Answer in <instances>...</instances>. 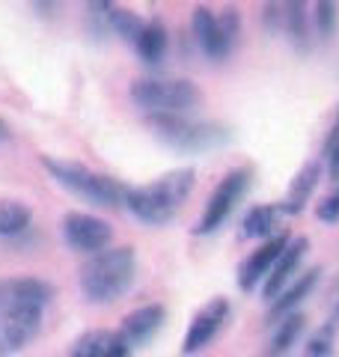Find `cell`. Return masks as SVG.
<instances>
[{
  "label": "cell",
  "instance_id": "cell-1",
  "mask_svg": "<svg viewBox=\"0 0 339 357\" xmlns=\"http://www.w3.org/2000/svg\"><path fill=\"white\" fill-rule=\"evenodd\" d=\"M197 188V170L194 167H182V170H170L158 176L149 185L128 188L126 194V208L131 211L140 223L149 227H164L176 218L185 199L194 194Z\"/></svg>",
  "mask_w": 339,
  "mask_h": 357
},
{
  "label": "cell",
  "instance_id": "cell-2",
  "mask_svg": "<svg viewBox=\"0 0 339 357\" xmlns=\"http://www.w3.org/2000/svg\"><path fill=\"white\" fill-rule=\"evenodd\" d=\"M134 280H137V250L119 244L89 256L81 268L77 286L86 304H113L134 286Z\"/></svg>",
  "mask_w": 339,
  "mask_h": 357
},
{
  "label": "cell",
  "instance_id": "cell-3",
  "mask_svg": "<svg viewBox=\"0 0 339 357\" xmlns=\"http://www.w3.org/2000/svg\"><path fill=\"white\" fill-rule=\"evenodd\" d=\"M42 167L51 173V178L69 194L86 199L89 206L98 208H119L126 206L128 188L107 173H96L86 164H77L69 158H54V155H42Z\"/></svg>",
  "mask_w": 339,
  "mask_h": 357
},
{
  "label": "cell",
  "instance_id": "cell-4",
  "mask_svg": "<svg viewBox=\"0 0 339 357\" xmlns=\"http://www.w3.org/2000/svg\"><path fill=\"white\" fill-rule=\"evenodd\" d=\"M128 98L140 110H146V116H188L202 102V93L188 77H137L128 86Z\"/></svg>",
  "mask_w": 339,
  "mask_h": 357
},
{
  "label": "cell",
  "instance_id": "cell-5",
  "mask_svg": "<svg viewBox=\"0 0 339 357\" xmlns=\"http://www.w3.org/2000/svg\"><path fill=\"white\" fill-rule=\"evenodd\" d=\"M149 128L158 140H164L167 146L182 149V152H206L218 149L229 140V128L220 122H197L188 116H170V114H152L146 116Z\"/></svg>",
  "mask_w": 339,
  "mask_h": 357
},
{
  "label": "cell",
  "instance_id": "cell-6",
  "mask_svg": "<svg viewBox=\"0 0 339 357\" xmlns=\"http://www.w3.org/2000/svg\"><path fill=\"white\" fill-rule=\"evenodd\" d=\"M190 30H194L197 48L209 60H226L239 42L241 15L239 9H223L220 15H214L209 6H197L190 15Z\"/></svg>",
  "mask_w": 339,
  "mask_h": 357
},
{
  "label": "cell",
  "instance_id": "cell-7",
  "mask_svg": "<svg viewBox=\"0 0 339 357\" xmlns=\"http://www.w3.org/2000/svg\"><path fill=\"white\" fill-rule=\"evenodd\" d=\"M250 182H253L250 164H241V167H235V170L226 173L218 182V188H214V194L209 197L206 208H202V215L194 227V236H214V232L232 218V211L239 208L244 194L250 191Z\"/></svg>",
  "mask_w": 339,
  "mask_h": 357
},
{
  "label": "cell",
  "instance_id": "cell-8",
  "mask_svg": "<svg viewBox=\"0 0 339 357\" xmlns=\"http://www.w3.org/2000/svg\"><path fill=\"white\" fill-rule=\"evenodd\" d=\"M60 236H63V241L69 244L75 253L96 256V253L110 248L113 227L105 218H98V215L69 211V215H63V220H60Z\"/></svg>",
  "mask_w": 339,
  "mask_h": 357
},
{
  "label": "cell",
  "instance_id": "cell-9",
  "mask_svg": "<svg viewBox=\"0 0 339 357\" xmlns=\"http://www.w3.org/2000/svg\"><path fill=\"white\" fill-rule=\"evenodd\" d=\"M54 301V286L39 277H6L0 280V316L3 312H45Z\"/></svg>",
  "mask_w": 339,
  "mask_h": 357
},
{
  "label": "cell",
  "instance_id": "cell-10",
  "mask_svg": "<svg viewBox=\"0 0 339 357\" xmlns=\"http://www.w3.org/2000/svg\"><path fill=\"white\" fill-rule=\"evenodd\" d=\"M229 316H232V304L226 298H211L206 307H199L182 340V354H199L202 349H209L214 337L223 331V325L229 321Z\"/></svg>",
  "mask_w": 339,
  "mask_h": 357
},
{
  "label": "cell",
  "instance_id": "cell-11",
  "mask_svg": "<svg viewBox=\"0 0 339 357\" xmlns=\"http://www.w3.org/2000/svg\"><path fill=\"white\" fill-rule=\"evenodd\" d=\"M289 241H292L289 232H277L274 238H265L250 256H247V259L239 265V289L241 292H253L256 286L265 283V277L271 274V268L277 265L280 253L286 250Z\"/></svg>",
  "mask_w": 339,
  "mask_h": 357
},
{
  "label": "cell",
  "instance_id": "cell-12",
  "mask_svg": "<svg viewBox=\"0 0 339 357\" xmlns=\"http://www.w3.org/2000/svg\"><path fill=\"white\" fill-rule=\"evenodd\" d=\"M45 312H3L0 316V357L24 351L39 337Z\"/></svg>",
  "mask_w": 339,
  "mask_h": 357
},
{
  "label": "cell",
  "instance_id": "cell-13",
  "mask_svg": "<svg viewBox=\"0 0 339 357\" xmlns=\"http://www.w3.org/2000/svg\"><path fill=\"white\" fill-rule=\"evenodd\" d=\"M307 250H310V238H292L289 244H286V250L280 253V259H277V265L271 268V274L265 277V283H262V295H265V301L271 304L282 289H286L292 280H295V274H298V268H301V259L307 256Z\"/></svg>",
  "mask_w": 339,
  "mask_h": 357
},
{
  "label": "cell",
  "instance_id": "cell-14",
  "mask_svg": "<svg viewBox=\"0 0 339 357\" xmlns=\"http://www.w3.org/2000/svg\"><path fill=\"white\" fill-rule=\"evenodd\" d=\"M167 321V310L161 304H146V307H137L134 312H128L126 319H122V337L131 349H137V345H146L158 331L164 328Z\"/></svg>",
  "mask_w": 339,
  "mask_h": 357
},
{
  "label": "cell",
  "instance_id": "cell-15",
  "mask_svg": "<svg viewBox=\"0 0 339 357\" xmlns=\"http://www.w3.org/2000/svg\"><path fill=\"white\" fill-rule=\"evenodd\" d=\"M319 277H322V268H307L303 274H298L295 280H292V283L268 304V319L277 321V319H282V316H289V312H298V307L312 295V289L319 286Z\"/></svg>",
  "mask_w": 339,
  "mask_h": 357
},
{
  "label": "cell",
  "instance_id": "cell-16",
  "mask_svg": "<svg viewBox=\"0 0 339 357\" xmlns=\"http://www.w3.org/2000/svg\"><path fill=\"white\" fill-rule=\"evenodd\" d=\"M322 176H324L322 161H307V164L301 167L298 176L292 178L286 199L280 203L282 211H286V218H295V215H301V211L307 208L310 197L315 194V188H319V182H322Z\"/></svg>",
  "mask_w": 339,
  "mask_h": 357
},
{
  "label": "cell",
  "instance_id": "cell-17",
  "mask_svg": "<svg viewBox=\"0 0 339 357\" xmlns=\"http://www.w3.org/2000/svg\"><path fill=\"white\" fill-rule=\"evenodd\" d=\"M286 220V211L280 203H265L253 206L241 220V236L244 238H274L280 229V223Z\"/></svg>",
  "mask_w": 339,
  "mask_h": 357
},
{
  "label": "cell",
  "instance_id": "cell-18",
  "mask_svg": "<svg viewBox=\"0 0 339 357\" xmlns=\"http://www.w3.org/2000/svg\"><path fill=\"white\" fill-rule=\"evenodd\" d=\"M303 331H307L303 312H289V316L277 319V328L271 333V342H268V357H286L301 342Z\"/></svg>",
  "mask_w": 339,
  "mask_h": 357
},
{
  "label": "cell",
  "instance_id": "cell-19",
  "mask_svg": "<svg viewBox=\"0 0 339 357\" xmlns=\"http://www.w3.org/2000/svg\"><path fill=\"white\" fill-rule=\"evenodd\" d=\"M167 48H170V36H167V27L161 24L158 18H149L146 27L140 33V39L134 42V51L146 66H158L167 57Z\"/></svg>",
  "mask_w": 339,
  "mask_h": 357
},
{
  "label": "cell",
  "instance_id": "cell-20",
  "mask_svg": "<svg viewBox=\"0 0 339 357\" xmlns=\"http://www.w3.org/2000/svg\"><path fill=\"white\" fill-rule=\"evenodd\" d=\"M282 3V27H286L289 39L298 45V48H307L310 45V15L312 0H280Z\"/></svg>",
  "mask_w": 339,
  "mask_h": 357
},
{
  "label": "cell",
  "instance_id": "cell-21",
  "mask_svg": "<svg viewBox=\"0 0 339 357\" xmlns=\"http://www.w3.org/2000/svg\"><path fill=\"white\" fill-rule=\"evenodd\" d=\"M33 211L21 199H0V238H18L30 229Z\"/></svg>",
  "mask_w": 339,
  "mask_h": 357
},
{
  "label": "cell",
  "instance_id": "cell-22",
  "mask_svg": "<svg viewBox=\"0 0 339 357\" xmlns=\"http://www.w3.org/2000/svg\"><path fill=\"white\" fill-rule=\"evenodd\" d=\"M119 333L110 331H86L84 337H77L69 357H110V351L116 349Z\"/></svg>",
  "mask_w": 339,
  "mask_h": 357
},
{
  "label": "cell",
  "instance_id": "cell-23",
  "mask_svg": "<svg viewBox=\"0 0 339 357\" xmlns=\"http://www.w3.org/2000/svg\"><path fill=\"white\" fill-rule=\"evenodd\" d=\"M146 27V18H140L137 13H131V9H122V6H113L107 13V30H113L122 42H128L134 48V42L140 39V33Z\"/></svg>",
  "mask_w": 339,
  "mask_h": 357
},
{
  "label": "cell",
  "instance_id": "cell-24",
  "mask_svg": "<svg viewBox=\"0 0 339 357\" xmlns=\"http://www.w3.org/2000/svg\"><path fill=\"white\" fill-rule=\"evenodd\" d=\"M312 21L322 39H333L339 27V0H312Z\"/></svg>",
  "mask_w": 339,
  "mask_h": 357
},
{
  "label": "cell",
  "instance_id": "cell-25",
  "mask_svg": "<svg viewBox=\"0 0 339 357\" xmlns=\"http://www.w3.org/2000/svg\"><path fill=\"white\" fill-rule=\"evenodd\" d=\"M336 331L339 328H333L331 321L322 325L307 340V345H303V357H333V351H336Z\"/></svg>",
  "mask_w": 339,
  "mask_h": 357
},
{
  "label": "cell",
  "instance_id": "cell-26",
  "mask_svg": "<svg viewBox=\"0 0 339 357\" xmlns=\"http://www.w3.org/2000/svg\"><path fill=\"white\" fill-rule=\"evenodd\" d=\"M315 218L322 223H339V185L327 194L319 206H315Z\"/></svg>",
  "mask_w": 339,
  "mask_h": 357
},
{
  "label": "cell",
  "instance_id": "cell-27",
  "mask_svg": "<svg viewBox=\"0 0 339 357\" xmlns=\"http://www.w3.org/2000/svg\"><path fill=\"white\" fill-rule=\"evenodd\" d=\"M89 9V21L96 30H107V13L113 9V0H84Z\"/></svg>",
  "mask_w": 339,
  "mask_h": 357
},
{
  "label": "cell",
  "instance_id": "cell-28",
  "mask_svg": "<svg viewBox=\"0 0 339 357\" xmlns=\"http://www.w3.org/2000/svg\"><path fill=\"white\" fill-rule=\"evenodd\" d=\"M265 27L268 30L282 27V3L280 0H268L265 3Z\"/></svg>",
  "mask_w": 339,
  "mask_h": 357
},
{
  "label": "cell",
  "instance_id": "cell-29",
  "mask_svg": "<svg viewBox=\"0 0 339 357\" xmlns=\"http://www.w3.org/2000/svg\"><path fill=\"white\" fill-rule=\"evenodd\" d=\"M324 158H327V178L339 185V140L324 149Z\"/></svg>",
  "mask_w": 339,
  "mask_h": 357
},
{
  "label": "cell",
  "instance_id": "cell-30",
  "mask_svg": "<svg viewBox=\"0 0 339 357\" xmlns=\"http://www.w3.org/2000/svg\"><path fill=\"white\" fill-rule=\"evenodd\" d=\"M33 9H36L42 18H54V13L60 9V0H33Z\"/></svg>",
  "mask_w": 339,
  "mask_h": 357
},
{
  "label": "cell",
  "instance_id": "cell-31",
  "mask_svg": "<svg viewBox=\"0 0 339 357\" xmlns=\"http://www.w3.org/2000/svg\"><path fill=\"white\" fill-rule=\"evenodd\" d=\"M131 351H134V349H131V345L126 342V337H122V333H119V342H116V349L110 351V357H131Z\"/></svg>",
  "mask_w": 339,
  "mask_h": 357
},
{
  "label": "cell",
  "instance_id": "cell-32",
  "mask_svg": "<svg viewBox=\"0 0 339 357\" xmlns=\"http://www.w3.org/2000/svg\"><path fill=\"white\" fill-rule=\"evenodd\" d=\"M339 140V116H336V122H333V128H331V137H327V143H324V149L331 146V143H336Z\"/></svg>",
  "mask_w": 339,
  "mask_h": 357
},
{
  "label": "cell",
  "instance_id": "cell-33",
  "mask_svg": "<svg viewBox=\"0 0 339 357\" xmlns=\"http://www.w3.org/2000/svg\"><path fill=\"white\" fill-rule=\"evenodd\" d=\"M327 321H331L333 328H339V298H336V304H333V312H331V319H327Z\"/></svg>",
  "mask_w": 339,
  "mask_h": 357
},
{
  "label": "cell",
  "instance_id": "cell-34",
  "mask_svg": "<svg viewBox=\"0 0 339 357\" xmlns=\"http://www.w3.org/2000/svg\"><path fill=\"white\" fill-rule=\"evenodd\" d=\"M3 137H9V128H6V122L0 119V140H3Z\"/></svg>",
  "mask_w": 339,
  "mask_h": 357
}]
</instances>
